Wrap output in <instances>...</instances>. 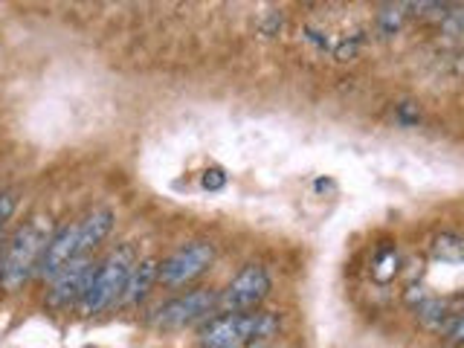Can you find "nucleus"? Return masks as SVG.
I'll use <instances>...</instances> for the list:
<instances>
[{"label":"nucleus","mask_w":464,"mask_h":348,"mask_svg":"<svg viewBox=\"0 0 464 348\" xmlns=\"http://www.w3.org/2000/svg\"><path fill=\"white\" fill-rule=\"evenodd\" d=\"M432 256L441 258V261H453V265H459V261H461V238L453 236V232H441V236L435 238V244H432Z\"/></svg>","instance_id":"nucleus-12"},{"label":"nucleus","mask_w":464,"mask_h":348,"mask_svg":"<svg viewBox=\"0 0 464 348\" xmlns=\"http://www.w3.org/2000/svg\"><path fill=\"white\" fill-rule=\"evenodd\" d=\"M215 308H218V296L209 287H198L160 304L151 316V325L160 331H180V328L200 323V319H207Z\"/></svg>","instance_id":"nucleus-5"},{"label":"nucleus","mask_w":464,"mask_h":348,"mask_svg":"<svg viewBox=\"0 0 464 348\" xmlns=\"http://www.w3.org/2000/svg\"><path fill=\"white\" fill-rule=\"evenodd\" d=\"M93 270H96V265H93L91 256L72 258L70 265H64L50 279V287H47V308H53V311H67V308H72V304H79V299L84 296L87 282H91Z\"/></svg>","instance_id":"nucleus-7"},{"label":"nucleus","mask_w":464,"mask_h":348,"mask_svg":"<svg viewBox=\"0 0 464 348\" xmlns=\"http://www.w3.org/2000/svg\"><path fill=\"white\" fill-rule=\"evenodd\" d=\"M50 238H53L50 215H35V218H29L24 227L14 229L6 250L0 253V285H4V290L14 294V290H21L33 279Z\"/></svg>","instance_id":"nucleus-1"},{"label":"nucleus","mask_w":464,"mask_h":348,"mask_svg":"<svg viewBox=\"0 0 464 348\" xmlns=\"http://www.w3.org/2000/svg\"><path fill=\"white\" fill-rule=\"evenodd\" d=\"M439 340L444 348H461L464 343V319H461V311H456L453 316L447 319L444 328L439 331Z\"/></svg>","instance_id":"nucleus-13"},{"label":"nucleus","mask_w":464,"mask_h":348,"mask_svg":"<svg viewBox=\"0 0 464 348\" xmlns=\"http://www.w3.org/2000/svg\"><path fill=\"white\" fill-rule=\"evenodd\" d=\"M157 282V261L154 258H142L134 265L130 270L128 282H125V290L116 304H122V308H137V304L151 294V287Z\"/></svg>","instance_id":"nucleus-10"},{"label":"nucleus","mask_w":464,"mask_h":348,"mask_svg":"<svg viewBox=\"0 0 464 348\" xmlns=\"http://www.w3.org/2000/svg\"><path fill=\"white\" fill-rule=\"evenodd\" d=\"M224 183H227L224 171L212 169V171H207V174H203V186H207V188H221Z\"/></svg>","instance_id":"nucleus-15"},{"label":"nucleus","mask_w":464,"mask_h":348,"mask_svg":"<svg viewBox=\"0 0 464 348\" xmlns=\"http://www.w3.org/2000/svg\"><path fill=\"white\" fill-rule=\"evenodd\" d=\"M72 258H84V256H79V224H70V227H62L58 232H53V238L47 244V250H44L35 273L41 279H53V276L64 265H70Z\"/></svg>","instance_id":"nucleus-8"},{"label":"nucleus","mask_w":464,"mask_h":348,"mask_svg":"<svg viewBox=\"0 0 464 348\" xmlns=\"http://www.w3.org/2000/svg\"><path fill=\"white\" fill-rule=\"evenodd\" d=\"M14 207H18V192H0V244H4V227L9 224V218L14 215Z\"/></svg>","instance_id":"nucleus-14"},{"label":"nucleus","mask_w":464,"mask_h":348,"mask_svg":"<svg viewBox=\"0 0 464 348\" xmlns=\"http://www.w3.org/2000/svg\"><path fill=\"white\" fill-rule=\"evenodd\" d=\"M279 331V316L265 311L221 314L200 328L198 348H256Z\"/></svg>","instance_id":"nucleus-3"},{"label":"nucleus","mask_w":464,"mask_h":348,"mask_svg":"<svg viewBox=\"0 0 464 348\" xmlns=\"http://www.w3.org/2000/svg\"><path fill=\"white\" fill-rule=\"evenodd\" d=\"M218 250L215 244L200 238V241H188L178 246L169 258L157 261V282L163 287H183L188 282H195L198 276H203L215 261Z\"/></svg>","instance_id":"nucleus-4"},{"label":"nucleus","mask_w":464,"mask_h":348,"mask_svg":"<svg viewBox=\"0 0 464 348\" xmlns=\"http://www.w3.org/2000/svg\"><path fill=\"white\" fill-rule=\"evenodd\" d=\"M459 308H450V302H444V299H435V296H424L418 304H415V319L424 328H430V331H435L439 334L441 328H444V323L450 316H453Z\"/></svg>","instance_id":"nucleus-11"},{"label":"nucleus","mask_w":464,"mask_h":348,"mask_svg":"<svg viewBox=\"0 0 464 348\" xmlns=\"http://www.w3.org/2000/svg\"><path fill=\"white\" fill-rule=\"evenodd\" d=\"M270 273L261 265H246L236 279H232L224 294L218 296V308L224 314H250L270 296Z\"/></svg>","instance_id":"nucleus-6"},{"label":"nucleus","mask_w":464,"mask_h":348,"mask_svg":"<svg viewBox=\"0 0 464 348\" xmlns=\"http://www.w3.org/2000/svg\"><path fill=\"white\" fill-rule=\"evenodd\" d=\"M137 261L140 258H137L134 244L113 246V250L96 265L91 282H87L84 296L76 304L79 314L82 316H96L102 311L113 308V304L120 302L122 290H125V282H128V276H130V270H134Z\"/></svg>","instance_id":"nucleus-2"},{"label":"nucleus","mask_w":464,"mask_h":348,"mask_svg":"<svg viewBox=\"0 0 464 348\" xmlns=\"http://www.w3.org/2000/svg\"><path fill=\"white\" fill-rule=\"evenodd\" d=\"M116 215L108 207H99L79 221V256H91L96 246L111 236Z\"/></svg>","instance_id":"nucleus-9"}]
</instances>
